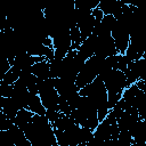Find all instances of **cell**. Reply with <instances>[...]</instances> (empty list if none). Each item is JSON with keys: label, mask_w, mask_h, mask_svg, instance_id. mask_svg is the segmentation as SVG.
Masks as SVG:
<instances>
[{"label": "cell", "mask_w": 146, "mask_h": 146, "mask_svg": "<svg viewBox=\"0 0 146 146\" xmlns=\"http://www.w3.org/2000/svg\"><path fill=\"white\" fill-rule=\"evenodd\" d=\"M124 75H125V80H127V88L132 86V84H136L140 79H139V75L135 72H132L131 70H127L124 72Z\"/></svg>", "instance_id": "obj_21"}, {"label": "cell", "mask_w": 146, "mask_h": 146, "mask_svg": "<svg viewBox=\"0 0 146 146\" xmlns=\"http://www.w3.org/2000/svg\"><path fill=\"white\" fill-rule=\"evenodd\" d=\"M27 110H30L32 113L38 114V115H46V107L43 106L41 98L38 94H31L30 92V97H29V107Z\"/></svg>", "instance_id": "obj_14"}, {"label": "cell", "mask_w": 146, "mask_h": 146, "mask_svg": "<svg viewBox=\"0 0 146 146\" xmlns=\"http://www.w3.org/2000/svg\"><path fill=\"white\" fill-rule=\"evenodd\" d=\"M136 86H137L143 92L146 94V80H139V81L136 83Z\"/></svg>", "instance_id": "obj_24"}, {"label": "cell", "mask_w": 146, "mask_h": 146, "mask_svg": "<svg viewBox=\"0 0 146 146\" xmlns=\"http://www.w3.org/2000/svg\"><path fill=\"white\" fill-rule=\"evenodd\" d=\"M140 121L139 115L130 114L128 112H124L120 119H117V127L120 131L124 132H131V130L135 128V125Z\"/></svg>", "instance_id": "obj_8"}, {"label": "cell", "mask_w": 146, "mask_h": 146, "mask_svg": "<svg viewBox=\"0 0 146 146\" xmlns=\"http://www.w3.org/2000/svg\"><path fill=\"white\" fill-rule=\"evenodd\" d=\"M97 47L95 55L99 56L102 58H107L111 56L117 55V49L115 47V42L112 38V34L110 35H104V36H97Z\"/></svg>", "instance_id": "obj_4"}, {"label": "cell", "mask_w": 146, "mask_h": 146, "mask_svg": "<svg viewBox=\"0 0 146 146\" xmlns=\"http://www.w3.org/2000/svg\"><path fill=\"white\" fill-rule=\"evenodd\" d=\"M94 136L95 138L103 140V141L110 140L111 139V124L106 120H104L103 122L98 124V127L94 131Z\"/></svg>", "instance_id": "obj_16"}, {"label": "cell", "mask_w": 146, "mask_h": 146, "mask_svg": "<svg viewBox=\"0 0 146 146\" xmlns=\"http://www.w3.org/2000/svg\"><path fill=\"white\" fill-rule=\"evenodd\" d=\"M0 108H1V112L11 121H14L17 113L21 111V108L11 97L9 98L0 97Z\"/></svg>", "instance_id": "obj_7"}, {"label": "cell", "mask_w": 146, "mask_h": 146, "mask_svg": "<svg viewBox=\"0 0 146 146\" xmlns=\"http://www.w3.org/2000/svg\"><path fill=\"white\" fill-rule=\"evenodd\" d=\"M104 84L108 95V108L110 111L119 103L122 98V94L127 88V80L124 72L112 70L104 79Z\"/></svg>", "instance_id": "obj_2"}, {"label": "cell", "mask_w": 146, "mask_h": 146, "mask_svg": "<svg viewBox=\"0 0 146 146\" xmlns=\"http://www.w3.org/2000/svg\"><path fill=\"white\" fill-rule=\"evenodd\" d=\"M112 38L115 42L117 52L121 55H124L130 43V33L128 27L123 23L117 21L115 27L112 30Z\"/></svg>", "instance_id": "obj_3"}, {"label": "cell", "mask_w": 146, "mask_h": 146, "mask_svg": "<svg viewBox=\"0 0 146 146\" xmlns=\"http://www.w3.org/2000/svg\"><path fill=\"white\" fill-rule=\"evenodd\" d=\"M97 35L96 34H92L90 35L89 38H87L86 40H83V42L81 43V46L79 47L78 51L86 58V59H89L90 57H92L95 55V51H96V47H97Z\"/></svg>", "instance_id": "obj_11"}, {"label": "cell", "mask_w": 146, "mask_h": 146, "mask_svg": "<svg viewBox=\"0 0 146 146\" xmlns=\"http://www.w3.org/2000/svg\"><path fill=\"white\" fill-rule=\"evenodd\" d=\"M75 125H76V123L71 117V115H66V114H63V113H60L59 117L52 123V128L62 130V131H67V130L72 129Z\"/></svg>", "instance_id": "obj_15"}, {"label": "cell", "mask_w": 146, "mask_h": 146, "mask_svg": "<svg viewBox=\"0 0 146 146\" xmlns=\"http://www.w3.org/2000/svg\"><path fill=\"white\" fill-rule=\"evenodd\" d=\"M145 48H146V43L145 42H140V41H131L130 40V43H129V47L125 51V56L131 60V62H135V60H138L140 58L144 57V54H145Z\"/></svg>", "instance_id": "obj_9"}, {"label": "cell", "mask_w": 146, "mask_h": 146, "mask_svg": "<svg viewBox=\"0 0 146 146\" xmlns=\"http://www.w3.org/2000/svg\"><path fill=\"white\" fill-rule=\"evenodd\" d=\"M31 73L34 74L38 79H50L51 78V73H50V62L48 59L35 63L32 67H31Z\"/></svg>", "instance_id": "obj_12"}, {"label": "cell", "mask_w": 146, "mask_h": 146, "mask_svg": "<svg viewBox=\"0 0 146 146\" xmlns=\"http://www.w3.org/2000/svg\"><path fill=\"white\" fill-rule=\"evenodd\" d=\"M26 52L34 57H46L49 62L54 59V49L46 47L43 43H29L26 46Z\"/></svg>", "instance_id": "obj_6"}, {"label": "cell", "mask_w": 146, "mask_h": 146, "mask_svg": "<svg viewBox=\"0 0 146 146\" xmlns=\"http://www.w3.org/2000/svg\"><path fill=\"white\" fill-rule=\"evenodd\" d=\"M7 132L10 136L14 146H32V144L27 139L25 132L22 129H19L17 125L13 124L9 128V130H7Z\"/></svg>", "instance_id": "obj_10"}, {"label": "cell", "mask_w": 146, "mask_h": 146, "mask_svg": "<svg viewBox=\"0 0 146 146\" xmlns=\"http://www.w3.org/2000/svg\"><path fill=\"white\" fill-rule=\"evenodd\" d=\"M70 32H71V40H72V48H71V50H78L79 47L81 46V43L83 42L81 33H80L78 26L72 27Z\"/></svg>", "instance_id": "obj_19"}, {"label": "cell", "mask_w": 146, "mask_h": 146, "mask_svg": "<svg viewBox=\"0 0 146 146\" xmlns=\"http://www.w3.org/2000/svg\"><path fill=\"white\" fill-rule=\"evenodd\" d=\"M46 59H47L46 57H34V56L29 55L26 51H22L15 56L13 66L17 67L21 71H25V70L31 68L35 63H39Z\"/></svg>", "instance_id": "obj_5"}, {"label": "cell", "mask_w": 146, "mask_h": 146, "mask_svg": "<svg viewBox=\"0 0 146 146\" xmlns=\"http://www.w3.org/2000/svg\"><path fill=\"white\" fill-rule=\"evenodd\" d=\"M32 146H54L58 145L52 124L44 115L34 114L32 123L24 131Z\"/></svg>", "instance_id": "obj_1"}, {"label": "cell", "mask_w": 146, "mask_h": 146, "mask_svg": "<svg viewBox=\"0 0 146 146\" xmlns=\"http://www.w3.org/2000/svg\"><path fill=\"white\" fill-rule=\"evenodd\" d=\"M13 92H14V86L0 82V97L9 98L13 96Z\"/></svg>", "instance_id": "obj_22"}, {"label": "cell", "mask_w": 146, "mask_h": 146, "mask_svg": "<svg viewBox=\"0 0 146 146\" xmlns=\"http://www.w3.org/2000/svg\"><path fill=\"white\" fill-rule=\"evenodd\" d=\"M116 22H117V19L115 18V16H113V15H104V18L102 21V24L108 31H111V33H112V30L115 27Z\"/></svg>", "instance_id": "obj_20"}, {"label": "cell", "mask_w": 146, "mask_h": 146, "mask_svg": "<svg viewBox=\"0 0 146 146\" xmlns=\"http://www.w3.org/2000/svg\"><path fill=\"white\" fill-rule=\"evenodd\" d=\"M140 80H146V72H145V74H144V75H143V78H141V79H140Z\"/></svg>", "instance_id": "obj_25"}, {"label": "cell", "mask_w": 146, "mask_h": 146, "mask_svg": "<svg viewBox=\"0 0 146 146\" xmlns=\"http://www.w3.org/2000/svg\"><path fill=\"white\" fill-rule=\"evenodd\" d=\"M33 116H34V113H32L30 110H21L16 117L14 119V124L17 125L19 129H22L23 131H25L29 125L32 123L33 121Z\"/></svg>", "instance_id": "obj_13"}, {"label": "cell", "mask_w": 146, "mask_h": 146, "mask_svg": "<svg viewBox=\"0 0 146 146\" xmlns=\"http://www.w3.org/2000/svg\"><path fill=\"white\" fill-rule=\"evenodd\" d=\"M21 73H22L21 70H18V68L15 67V66H11V68L5 74V76L2 78V80H1L0 82L6 83V84H11V86H14V83L19 79Z\"/></svg>", "instance_id": "obj_17"}, {"label": "cell", "mask_w": 146, "mask_h": 146, "mask_svg": "<svg viewBox=\"0 0 146 146\" xmlns=\"http://www.w3.org/2000/svg\"><path fill=\"white\" fill-rule=\"evenodd\" d=\"M59 115H60V113L58 112V111H56V110H47V112H46V117L48 119V121L52 124L58 117H59Z\"/></svg>", "instance_id": "obj_23"}, {"label": "cell", "mask_w": 146, "mask_h": 146, "mask_svg": "<svg viewBox=\"0 0 146 146\" xmlns=\"http://www.w3.org/2000/svg\"><path fill=\"white\" fill-rule=\"evenodd\" d=\"M128 68L131 70L132 72L137 73V74L139 75V79H141L143 75H144L145 72H146V59H145V58H140V59H138V60L131 62Z\"/></svg>", "instance_id": "obj_18"}]
</instances>
